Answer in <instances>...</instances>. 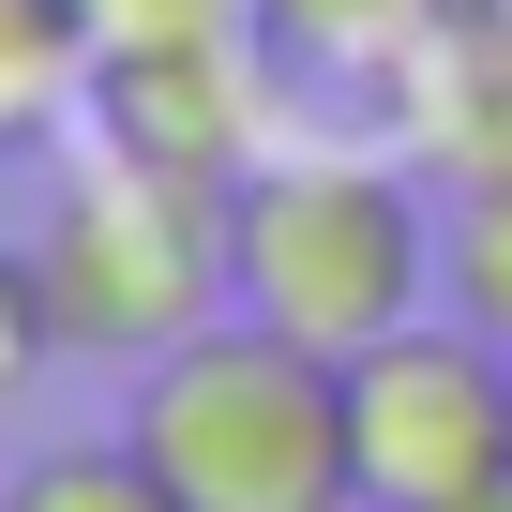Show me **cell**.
<instances>
[{"label":"cell","instance_id":"cell-1","mask_svg":"<svg viewBox=\"0 0 512 512\" xmlns=\"http://www.w3.org/2000/svg\"><path fill=\"white\" fill-rule=\"evenodd\" d=\"M226 302H241L226 287V181L136 166L106 136L46 151L31 241L0 256V332H16V362H166Z\"/></svg>","mask_w":512,"mask_h":512},{"label":"cell","instance_id":"cell-2","mask_svg":"<svg viewBox=\"0 0 512 512\" xmlns=\"http://www.w3.org/2000/svg\"><path fill=\"white\" fill-rule=\"evenodd\" d=\"M437 241L452 196L407 151H332V136H272L226 181V287L241 317H272L302 347H377L407 317H437Z\"/></svg>","mask_w":512,"mask_h":512},{"label":"cell","instance_id":"cell-3","mask_svg":"<svg viewBox=\"0 0 512 512\" xmlns=\"http://www.w3.org/2000/svg\"><path fill=\"white\" fill-rule=\"evenodd\" d=\"M121 437L181 482V512H362V452H347V362L272 332V317H211L166 362H136Z\"/></svg>","mask_w":512,"mask_h":512},{"label":"cell","instance_id":"cell-4","mask_svg":"<svg viewBox=\"0 0 512 512\" xmlns=\"http://www.w3.org/2000/svg\"><path fill=\"white\" fill-rule=\"evenodd\" d=\"M347 452H362V512H452L512 467V347H482L452 302L347 347Z\"/></svg>","mask_w":512,"mask_h":512},{"label":"cell","instance_id":"cell-5","mask_svg":"<svg viewBox=\"0 0 512 512\" xmlns=\"http://www.w3.org/2000/svg\"><path fill=\"white\" fill-rule=\"evenodd\" d=\"M287 61L256 31H211V46H136V61H91V136L136 151V166H181V181H241L256 151L287 136Z\"/></svg>","mask_w":512,"mask_h":512},{"label":"cell","instance_id":"cell-6","mask_svg":"<svg viewBox=\"0 0 512 512\" xmlns=\"http://www.w3.org/2000/svg\"><path fill=\"white\" fill-rule=\"evenodd\" d=\"M377 121H392V151H407L437 196L512 181V0H452V31L407 61V91H392Z\"/></svg>","mask_w":512,"mask_h":512},{"label":"cell","instance_id":"cell-7","mask_svg":"<svg viewBox=\"0 0 512 512\" xmlns=\"http://www.w3.org/2000/svg\"><path fill=\"white\" fill-rule=\"evenodd\" d=\"M437 31H452V0H256V46L287 61L302 106H392Z\"/></svg>","mask_w":512,"mask_h":512},{"label":"cell","instance_id":"cell-8","mask_svg":"<svg viewBox=\"0 0 512 512\" xmlns=\"http://www.w3.org/2000/svg\"><path fill=\"white\" fill-rule=\"evenodd\" d=\"M0 512H181V482L136 437H46L16 482H0Z\"/></svg>","mask_w":512,"mask_h":512},{"label":"cell","instance_id":"cell-9","mask_svg":"<svg viewBox=\"0 0 512 512\" xmlns=\"http://www.w3.org/2000/svg\"><path fill=\"white\" fill-rule=\"evenodd\" d=\"M437 302H452L482 347H512V181L452 196V241H437Z\"/></svg>","mask_w":512,"mask_h":512},{"label":"cell","instance_id":"cell-10","mask_svg":"<svg viewBox=\"0 0 512 512\" xmlns=\"http://www.w3.org/2000/svg\"><path fill=\"white\" fill-rule=\"evenodd\" d=\"M91 61H136V46H211V31H256V0H76Z\"/></svg>","mask_w":512,"mask_h":512},{"label":"cell","instance_id":"cell-11","mask_svg":"<svg viewBox=\"0 0 512 512\" xmlns=\"http://www.w3.org/2000/svg\"><path fill=\"white\" fill-rule=\"evenodd\" d=\"M452 512H512V467H497V482H482V497H452Z\"/></svg>","mask_w":512,"mask_h":512}]
</instances>
